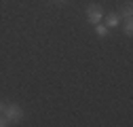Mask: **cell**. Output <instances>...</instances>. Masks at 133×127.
I'll return each instance as SVG.
<instances>
[{
	"label": "cell",
	"mask_w": 133,
	"mask_h": 127,
	"mask_svg": "<svg viewBox=\"0 0 133 127\" xmlns=\"http://www.w3.org/2000/svg\"><path fill=\"white\" fill-rule=\"evenodd\" d=\"M2 117H4L9 123H11V121H19V119H23V110H21L19 104H6L4 110H2Z\"/></svg>",
	"instance_id": "1"
},
{
	"label": "cell",
	"mask_w": 133,
	"mask_h": 127,
	"mask_svg": "<svg viewBox=\"0 0 133 127\" xmlns=\"http://www.w3.org/2000/svg\"><path fill=\"white\" fill-rule=\"evenodd\" d=\"M102 19H104V11L99 9V4H91V7L87 9V21L95 26V23H99Z\"/></svg>",
	"instance_id": "2"
},
{
	"label": "cell",
	"mask_w": 133,
	"mask_h": 127,
	"mask_svg": "<svg viewBox=\"0 0 133 127\" xmlns=\"http://www.w3.org/2000/svg\"><path fill=\"white\" fill-rule=\"evenodd\" d=\"M121 23V17H118V13H110L108 17H106V26L108 28H116Z\"/></svg>",
	"instance_id": "3"
},
{
	"label": "cell",
	"mask_w": 133,
	"mask_h": 127,
	"mask_svg": "<svg viewBox=\"0 0 133 127\" xmlns=\"http://www.w3.org/2000/svg\"><path fill=\"white\" fill-rule=\"evenodd\" d=\"M131 15H133V9H131V2H127L125 4V9H123V13L118 15L121 19H125V21H131Z\"/></svg>",
	"instance_id": "4"
},
{
	"label": "cell",
	"mask_w": 133,
	"mask_h": 127,
	"mask_svg": "<svg viewBox=\"0 0 133 127\" xmlns=\"http://www.w3.org/2000/svg\"><path fill=\"white\" fill-rule=\"evenodd\" d=\"M108 26L106 23H102V21H99V23H95V32H97V36H108Z\"/></svg>",
	"instance_id": "5"
},
{
	"label": "cell",
	"mask_w": 133,
	"mask_h": 127,
	"mask_svg": "<svg viewBox=\"0 0 133 127\" xmlns=\"http://www.w3.org/2000/svg\"><path fill=\"white\" fill-rule=\"evenodd\" d=\"M131 32H133V23H131V21H127V23H125V34H127V36H131Z\"/></svg>",
	"instance_id": "6"
},
{
	"label": "cell",
	"mask_w": 133,
	"mask_h": 127,
	"mask_svg": "<svg viewBox=\"0 0 133 127\" xmlns=\"http://www.w3.org/2000/svg\"><path fill=\"white\" fill-rule=\"evenodd\" d=\"M4 125H9V121H6L2 115H0V127H4Z\"/></svg>",
	"instance_id": "7"
},
{
	"label": "cell",
	"mask_w": 133,
	"mask_h": 127,
	"mask_svg": "<svg viewBox=\"0 0 133 127\" xmlns=\"http://www.w3.org/2000/svg\"><path fill=\"white\" fill-rule=\"evenodd\" d=\"M4 106H6L4 102H0V115H2V110H4Z\"/></svg>",
	"instance_id": "8"
},
{
	"label": "cell",
	"mask_w": 133,
	"mask_h": 127,
	"mask_svg": "<svg viewBox=\"0 0 133 127\" xmlns=\"http://www.w3.org/2000/svg\"><path fill=\"white\" fill-rule=\"evenodd\" d=\"M57 2H61V0H57Z\"/></svg>",
	"instance_id": "9"
}]
</instances>
